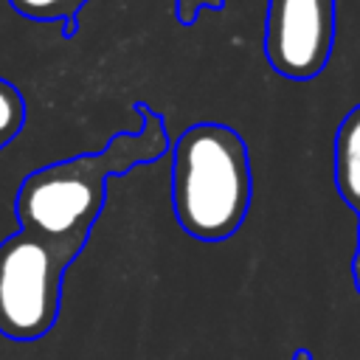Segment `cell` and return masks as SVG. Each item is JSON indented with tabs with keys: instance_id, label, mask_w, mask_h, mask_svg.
<instances>
[{
	"instance_id": "2",
	"label": "cell",
	"mask_w": 360,
	"mask_h": 360,
	"mask_svg": "<svg viewBox=\"0 0 360 360\" xmlns=\"http://www.w3.org/2000/svg\"><path fill=\"white\" fill-rule=\"evenodd\" d=\"M172 211L200 242L231 239L250 208L253 172L242 135L225 124H194L172 146Z\"/></svg>"
},
{
	"instance_id": "3",
	"label": "cell",
	"mask_w": 360,
	"mask_h": 360,
	"mask_svg": "<svg viewBox=\"0 0 360 360\" xmlns=\"http://www.w3.org/2000/svg\"><path fill=\"white\" fill-rule=\"evenodd\" d=\"M79 250L14 231L0 242V335L17 343L42 340L59 318L65 273Z\"/></svg>"
},
{
	"instance_id": "7",
	"label": "cell",
	"mask_w": 360,
	"mask_h": 360,
	"mask_svg": "<svg viewBox=\"0 0 360 360\" xmlns=\"http://www.w3.org/2000/svg\"><path fill=\"white\" fill-rule=\"evenodd\" d=\"M25 127V98L20 87L0 76V152L22 132Z\"/></svg>"
},
{
	"instance_id": "1",
	"label": "cell",
	"mask_w": 360,
	"mask_h": 360,
	"mask_svg": "<svg viewBox=\"0 0 360 360\" xmlns=\"http://www.w3.org/2000/svg\"><path fill=\"white\" fill-rule=\"evenodd\" d=\"M138 132H118L98 152H84L28 172L17 188L14 214L22 231L84 250L90 231L107 202L110 177H121L135 166H146L169 155V132L163 118L146 104Z\"/></svg>"
},
{
	"instance_id": "8",
	"label": "cell",
	"mask_w": 360,
	"mask_h": 360,
	"mask_svg": "<svg viewBox=\"0 0 360 360\" xmlns=\"http://www.w3.org/2000/svg\"><path fill=\"white\" fill-rule=\"evenodd\" d=\"M292 360H312V352L301 346V349H295V352H292Z\"/></svg>"
},
{
	"instance_id": "5",
	"label": "cell",
	"mask_w": 360,
	"mask_h": 360,
	"mask_svg": "<svg viewBox=\"0 0 360 360\" xmlns=\"http://www.w3.org/2000/svg\"><path fill=\"white\" fill-rule=\"evenodd\" d=\"M332 174L340 200L357 219V242L352 256V284L360 292V104L340 121L332 143Z\"/></svg>"
},
{
	"instance_id": "4",
	"label": "cell",
	"mask_w": 360,
	"mask_h": 360,
	"mask_svg": "<svg viewBox=\"0 0 360 360\" xmlns=\"http://www.w3.org/2000/svg\"><path fill=\"white\" fill-rule=\"evenodd\" d=\"M335 42V0H270L264 56L270 68L295 82L318 76Z\"/></svg>"
},
{
	"instance_id": "6",
	"label": "cell",
	"mask_w": 360,
	"mask_h": 360,
	"mask_svg": "<svg viewBox=\"0 0 360 360\" xmlns=\"http://www.w3.org/2000/svg\"><path fill=\"white\" fill-rule=\"evenodd\" d=\"M11 8L28 20H39V22H53L62 20L65 22V37H73L76 31V14L87 0H8Z\"/></svg>"
}]
</instances>
